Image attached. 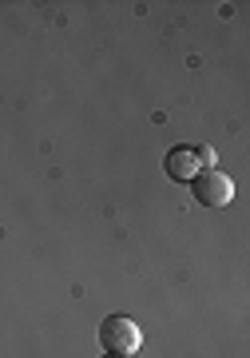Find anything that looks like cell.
<instances>
[{
    "label": "cell",
    "mask_w": 250,
    "mask_h": 358,
    "mask_svg": "<svg viewBox=\"0 0 250 358\" xmlns=\"http://www.w3.org/2000/svg\"><path fill=\"white\" fill-rule=\"evenodd\" d=\"M108 358H115V355H108Z\"/></svg>",
    "instance_id": "4"
},
{
    "label": "cell",
    "mask_w": 250,
    "mask_h": 358,
    "mask_svg": "<svg viewBox=\"0 0 250 358\" xmlns=\"http://www.w3.org/2000/svg\"><path fill=\"white\" fill-rule=\"evenodd\" d=\"M163 167H167V176L179 179V183H191V179L199 176V152L195 148H187V143H179V148H171L167 152V159H163Z\"/></svg>",
    "instance_id": "3"
},
{
    "label": "cell",
    "mask_w": 250,
    "mask_h": 358,
    "mask_svg": "<svg viewBox=\"0 0 250 358\" xmlns=\"http://www.w3.org/2000/svg\"><path fill=\"white\" fill-rule=\"evenodd\" d=\"M139 343H143V334H139L135 319H127V315H108V319L100 322V346L108 355L131 358L139 350Z\"/></svg>",
    "instance_id": "1"
},
{
    "label": "cell",
    "mask_w": 250,
    "mask_h": 358,
    "mask_svg": "<svg viewBox=\"0 0 250 358\" xmlns=\"http://www.w3.org/2000/svg\"><path fill=\"white\" fill-rule=\"evenodd\" d=\"M191 183H195V199H199L203 207H226L230 199H235V183H230V176L214 171V167H203Z\"/></svg>",
    "instance_id": "2"
}]
</instances>
